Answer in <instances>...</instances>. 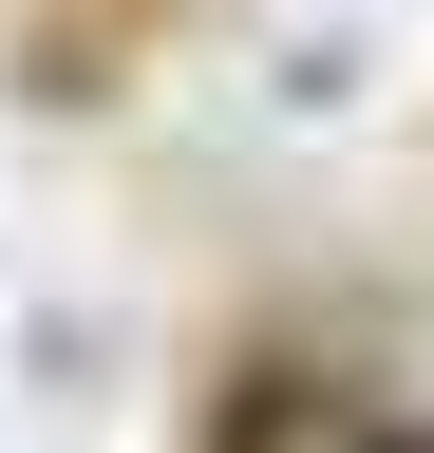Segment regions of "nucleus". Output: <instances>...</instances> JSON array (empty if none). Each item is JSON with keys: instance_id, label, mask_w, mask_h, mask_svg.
Listing matches in <instances>:
<instances>
[{"instance_id": "nucleus-1", "label": "nucleus", "mask_w": 434, "mask_h": 453, "mask_svg": "<svg viewBox=\"0 0 434 453\" xmlns=\"http://www.w3.org/2000/svg\"><path fill=\"white\" fill-rule=\"evenodd\" d=\"M189 453H377V396L321 378V359H227V396H208Z\"/></svg>"}, {"instance_id": "nucleus-2", "label": "nucleus", "mask_w": 434, "mask_h": 453, "mask_svg": "<svg viewBox=\"0 0 434 453\" xmlns=\"http://www.w3.org/2000/svg\"><path fill=\"white\" fill-rule=\"evenodd\" d=\"M377 453H434V416H377Z\"/></svg>"}]
</instances>
